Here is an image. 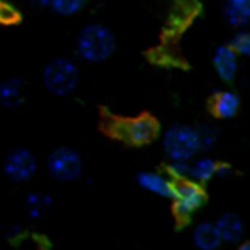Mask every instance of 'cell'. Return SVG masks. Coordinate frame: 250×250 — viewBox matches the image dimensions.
<instances>
[{
  "mask_svg": "<svg viewBox=\"0 0 250 250\" xmlns=\"http://www.w3.org/2000/svg\"><path fill=\"white\" fill-rule=\"evenodd\" d=\"M115 35L101 22L86 24L76 38V55L87 63H101L115 52Z\"/></svg>",
  "mask_w": 250,
  "mask_h": 250,
  "instance_id": "6da1fadb",
  "label": "cell"
},
{
  "mask_svg": "<svg viewBox=\"0 0 250 250\" xmlns=\"http://www.w3.org/2000/svg\"><path fill=\"white\" fill-rule=\"evenodd\" d=\"M163 149L170 161H187L195 160L201 149L199 129L190 125L177 124L163 134Z\"/></svg>",
  "mask_w": 250,
  "mask_h": 250,
  "instance_id": "7a4b0ae2",
  "label": "cell"
},
{
  "mask_svg": "<svg viewBox=\"0 0 250 250\" xmlns=\"http://www.w3.org/2000/svg\"><path fill=\"white\" fill-rule=\"evenodd\" d=\"M45 89L53 96H69L77 89L79 84V67L74 60L59 57L50 60L42 74Z\"/></svg>",
  "mask_w": 250,
  "mask_h": 250,
  "instance_id": "3957f363",
  "label": "cell"
},
{
  "mask_svg": "<svg viewBox=\"0 0 250 250\" xmlns=\"http://www.w3.org/2000/svg\"><path fill=\"white\" fill-rule=\"evenodd\" d=\"M46 170L57 182H74L83 175L84 163L81 154L69 146L55 147L46 158Z\"/></svg>",
  "mask_w": 250,
  "mask_h": 250,
  "instance_id": "277c9868",
  "label": "cell"
},
{
  "mask_svg": "<svg viewBox=\"0 0 250 250\" xmlns=\"http://www.w3.org/2000/svg\"><path fill=\"white\" fill-rule=\"evenodd\" d=\"M158 122L151 115H137L132 118L118 120L115 125V136L122 141L134 146H144L156 139L158 136Z\"/></svg>",
  "mask_w": 250,
  "mask_h": 250,
  "instance_id": "5b68a950",
  "label": "cell"
},
{
  "mask_svg": "<svg viewBox=\"0 0 250 250\" xmlns=\"http://www.w3.org/2000/svg\"><path fill=\"white\" fill-rule=\"evenodd\" d=\"M173 214L180 223H185L204 206L206 192L201 184L192 180L177 182L173 192Z\"/></svg>",
  "mask_w": 250,
  "mask_h": 250,
  "instance_id": "8992f818",
  "label": "cell"
},
{
  "mask_svg": "<svg viewBox=\"0 0 250 250\" xmlns=\"http://www.w3.org/2000/svg\"><path fill=\"white\" fill-rule=\"evenodd\" d=\"M4 175L14 184H26L36 175L38 161L36 156L26 147H14L9 151L2 163Z\"/></svg>",
  "mask_w": 250,
  "mask_h": 250,
  "instance_id": "52a82bcc",
  "label": "cell"
},
{
  "mask_svg": "<svg viewBox=\"0 0 250 250\" xmlns=\"http://www.w3.org/2000/svg\"><path fill=\"white\" fill-rule=\"evenodd\" d=\"M136 182L143 190L158 195V197H165V199L173 197L175 185H177V182L171 180L165 171H156V170L141 171V173H137Z\"/></svg>",
  "mask_w": 250,
  "mask_h": 250,
  "instance_id": "ba28073f",
  "label": "cell"
},
{
  "mask_svg": "<svg viewBox=\"0 0 250 250\" xmlns=\"http://www.w3.org/2000/svg\"><path fill=\"white\" fill-rule=\"evenodd\" d=\"M26 83L21 77H5L0 81V106L16 110L26 101Z\"/></svg>",
  "mask_w": 250,
  "mask_h": 250,
  "instance_id": "9c48e42d",
  "label": "cell"
},
{
  "mask_svg": "<svg viewBox=\"0 0 250 250\" xmlns=\"http://www.w3.org/2000/svg\"><path fill=\"white\" fill-rule=\"evenodd\" d=\"M212 67H214L219 79L229 83L238 70V53L233 50L231 45L218 46L214 50V55H212Z\"/></svg>",
  "mask_w": 250,
  "mask_h": 250,
  "instance_id": "30bf717a",
  "label": "cell"
},
{
  "mask_svg": "<svg viewBox=\"0 0 250 250\" xmlns=\"http://www.w3.org/2000/svg\"><path fill=\"white\" fill-rule=\"evenodd\" d=\"M214 225L225 243H238L243 236V231H245L242 218L238 214H235V212H225V214H221L214 221Z\"/></svg>",
  "mask_w": 250,
  "mask_h": 250,
  "instance_id": "8fae6325",
  "label": "cell"
},
{
  "mask_svg": "<svg viewBox=\"0 0 250 250\" xmlns=\"http://www.w3.org/2000/svg\"><path fill=\"white\" fill-rule=\"evenodd\" d=\"M192 242L199 250H218L223 240L214 223L202 221L192 229Z\"/></svg>",
  "mask_w": 250,
  "mask_h": 250,
  "instance_id": "7c38bea8",
  "label": "cell"
},
{
  "mask_svg": "<svg viewBox=\"0 0 250 250\" xmlns=\"http://www.w3.org/2000/svg\"><path fill=\"white\" fill-rule=\"evenodd\" d=\"M240 108V98L235 91L223 89L212 96L211 110L218 118H231L236 115Z\"/></svg>",
  "mask_w": 250,
  "mask_h": 250,
  "instance_id": "4fadbf2b",
  "label": "cell"
},
{
  "mask_svg": "<svg viewBox=\"0 0 250 250\" xmlns=\"http://www.w3.org/2000/svg\"><path fill=\"white\" fill-rule=\"evenodd\" d=\"M216 170H218V163H216L212 158H208V156L195 158V160L190 161L188 180L197 182V184L202 185L216 177Z\"/></svg>",
  "mask_w": 250,
  "mask_h": 250,
  "instance_id": "5bb4252c",
  "label": "cell"
},
{
  "mask_svg": "<svg viewBox=\"0 0 250 250\" xmlns=\"http://www.w3.org/2000/svg\"><path fill=\"white\" fill-rule=\"evenodd\" d=\"M225 18L231 26H245L250 22V0H226Z\"/></svg>",
  "mask_w": 250,
  "mask_h": 250,
  "instance_id": "9a60e30c",
  "label": "cell"
},
{
  "mask_svg": "<svg viewBox=\"0 0 250 250\" xmlns=\"http://www.w3.org/2000/svg\"><path fill=\"white\" fill-rule=\"evenodd\" d=\"M52 197L45 192H29L24 199L26 212L31 219H40L42 216H45L48 209L52 208Z\"/></svg>",
  "mask_w": 250,
  "mask_h": 250,
  "instance_id": "2e32d148",
  "label": "cell"
},
{
  "mask_svg": "<svg viewBox=\"0 0 250 250\" xmlns=\"http://www.w3.org/2000/svg\"><path fill=\"white\" fill-rule=\"evenodd\" d=\"M84 5H86V0H50L48 9H52L57 16L72 18L83 11Z\"/></svg>",
  "mask_w": 250,
  "mask_h": 250,
  "instance_id": "e0dca14e",
  "label": "cell"
},
{
  "mask_svg": "<svg viewBox=\"0 0 250 250\" xmlns=\"http://www.w3.org/2000/svg\"><path fill=\"white\" fill-rule=\"evenodd\" d=\"M188 171H190V163L187 161H170L165 168V173L175 182L188 180Z\"/></svg>",
  "mask_w": 250,
  "mask_h": 250,
  "instance_id": "ac0fdd59",
  "label": "cell"
},
{
  "mask_svg": "<svg viewBox=\"0 0 250 250\" xmlns=\"http://www.w3.org/2000/svg\"><path fill=\"white\" fill-rule=\"evenodd\" d=\"M231 46L238 55L249 57L250 59V33L242 31L238 35H235L231 40Z\"/></svg>",
  "mask_w": 250,
  "mask_h": 250,
  "instance_id": "d6986e66",
  "label": "cell"
},
{
  "mask_svg": "<svg viewBox=\"0 0 250 250\" xmlns=\"http://www.w3.org/2000/svg\"><path fill=\"white\" fill-rule=\"evenodd\" d=\"M199 137H201V149L208 151L214 146L216 143V132L211 127H201L199 129Z\"/></svg>",
  "mask_w": 250,
  "mask_h": 250,
  "instance_id": "ffe728a7",
  "label": "cell"
},
{
  "mask_svg": "<svg viewBox=\"0 0 250 250\" xmlns=\"http://www.w3.org/2000/svg\"><path fill=\"white\" fill-rule=\"evenodd\" d=\"M18 19V11L14 7H11L9 4H0V21L2 22H12Z\"/></svg>",
  "mask_w": 250,
  "mask_h": 250,
  "instance_id": "44dd1931",
  "label": "cell"
},
{
  "mask_svg": "<svg viewBox=\"0 0 250 250\" xmlns=\"http://www.w3.org/2000/svg\"><path fill=\"white\" fill-rule=\"evenodd\" d=\"M231 167L228 163H218V170H216V177L218 178H226L231 175Z\"/></svg>",
  "mask_w": 250,
  "mask_h": 250,
  "instance_id": "7402d4cb",
  "label": "cell"
},
{
  "mask_svg": "<svg viewBox=\"0 0 250 250\" xmlns=\"http://www.w3.org/2000/svg\"><path fill=\"white\" fill-rule=\"evenodd\" d=\"M29 4H31L33 7H38V9H48L50 0H29Z\"/></svg>",
  "mask_w": 250,
  "mask_h": 250,
  "instance_id": "603a6c76",
  "label": "cell"
},
{
  "mask_svg": "<svg viewBox=\"0 0 250 250\" xmlns=\"http://www.w3.org/2000/svg\"><path fill=\"white\" fill-rule=\"evenodd\" d=\"M236 250H250V242H245V243H240L238 249Z\"/></svg>",
  "mask_w": 250,
  "mask_h": 250,
  "instance_id": "cb8c5ba5",
  "label": "cell"
}]
</instances>
